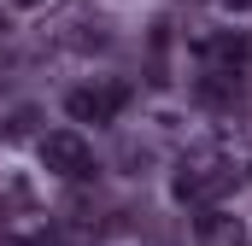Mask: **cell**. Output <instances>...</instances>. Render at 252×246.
<instances>
[{"instance_id":"obj_3","label":"cell","mask_w":252,"mask_h":246,"mask_svg":"<svg viewBox=\"0 0 252 246\" xmlns=\"http://www.w3.org/2000/svg\"><path fill=\"white\" fill-rule=\"evenodd\" d=\"M124 106H129V88H124V82H82V88L64 94V112H70L76 123H112Z\"/></svg>"},{"instance_id":"obj_7","label":"cell","mask_w":252,"mask_h":246,"mask_svg":"<svg viewBox=\"0 0 252 246\" xmlns=\"http://www.w3.org/2000/svg\"><path fill=\"white\" fill-rule=\"evenodd\" d=\"M35 123H41L35 106H12V112L0 118V141H30V135H35Z\"/></svg>"},{"instance_id":"obj_10","label":"cell","mask_w":252,"mask_h":246,"mask_svg":"<svg viewBox=\"0 0 252 246\" xmlns=\"http://www.w3.org/2000/svg\"><path fill=\"white\" fill-rule=\"evenodd\" d=\"M0 35H6V12H0Z\"/></svg>"},{"instance_id":"obj_9","label":"cell","mask_w":252,"mask_h":246,"mask_svg":"<svg viewBox=\"0 0 252 246\" xmlns=\"http://www.w3.org/2000/svg\"><path fill=\"white\" fill-rule=\"evenodd\" d=\"M223 6H229V12H252V0H223Z\"/></svg>"},{"instance_id":"obj_1","label":"cell","mask_w":252,"mask_h":246,"mask_svg":"<svg viewBox=\"0 0 252 246\" xmlns=\"http://www.w3.org/2000/svg\"><path fill=\"white\" fill-rule=\"evenodd\" d=\"M235 182H241V176H235V164H229L217 147H193L188 158L176 164V176H170V199H176V205H199V211H211Z\"/></svg>"},{"instance_id":"obj_6","label":"cell","mask_w":252,"mask_h":246,"mask_svg":"<svg viewBox=\"0 0 252 246\" xmlns=\"http://www.w3.org/2000/svg\"><path fill=\"white\" fill-rule=\"evenodd\" d=\"M193 241L199 246H247V229H241V217H229V211H199L193 217Z\"/></svg>"},{"instance_id":"obj_4","label":"cell","mask_w":252,"mask_h":246,"mask_svg":"<svg viewBox=\"0 0 252 246\" xmlns=\"http://www.w3.org/2000/svg\"><path fill=\"white\" fill-rule=\"evenodd\" d=\"M53 47L59 53H100V47H112V30H106V18L70 12V18L53 24Z\"/></svg>"},{"instance_id":"obj_5","label":"cell","mask_w":252,"mask_h":246,"mask_svg":"<svg viewBox=\"0 0 252 246\" xmlns=\"http://www.w3.org/2000/svg\"><path fill=\"white\" fill-rule=\"evenodd\" d=\"M24 217H41V193H35L30 176L6 170V176H0V229H18Z\"/></svg>"},{"instance_id":"obj_2","label":"cell","mask_w":252,"mask_h":246,"mask_svg":"<svg viewBox=\"0 0 252 246\" xmlns=\"http://www.w3.org/2000/svg\"><path fill=\"white\" fill-rule=\"evenodd\" d=\"M35 153H41V164H47L53 176H64V182H88V176H94V153H88V141H82L76 129H53V135H41Z\"/></svg>"},{"instance_id":"obj_8","label":"cell","mask_w":252,"mask_h":246,"mask_svg":"<svg viewBox=\"0 0 252 246\" xmlns=\"http://www.w3.org/2000/svg\"><path fill=\"white\" fill-rule=\"evenodd\" d=\"M6 6H18V12H35V6H47V0H6Z\"/></svg>"}]
</instances>
